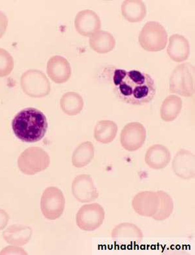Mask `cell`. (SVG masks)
I'll list each match as a JSON object with an SVG mask.
<instances>
[{"label": "cell", "instance_id": "obj_6", "mask_svg": "<svg viewBox=\"0 0 195 255\" xmlns=\"http://www.w3.org/2000/svg\"><path fill=\"white\" fill-rule=\"evenodd\" d=\"M20 85L25 94L31 98H43L50 92L49 79L39 70H28L23 74Z\"/></svg>", "mask_w": 195, "mask_h": 255}, {"label": "cell", "instance_id": "obj_14", "mask_svg": "<svg viewBox=\"0 0 195 255\" xmlns=\"http://www.w3.org/2000/svg\"><path fill=\"white\" fill-rule=\"evenodd\" d=\"M121 13L130 22H140L146 15L145 4L140 0H126L121 5Z\"/></svg>", "mask_w": 195, "mask_h": 255}, {"label": "cell", "instance_id": "obj_10", "mask_svg": "<svg viewBox=\"0 0 195 255\" xmlns=\"http://www.w3.org/2000/svg\"><path fill=\"white\" fill-rule=\"evenodd\" d=\"M75 27L79 34L83 36L91 37L100 30L101 21L99 16L94 10H83L77 14Z\"/></svg>", "mask_w": 195, "mask_h": 255}, {"label": "cell", "instance_id": "obj_24", "mask_svg": "<svg viewBox=\"0 0 195 255\" xmlns=\"http://www.w3.org/2000/svg\"><path fill=\"white\" fill-rule=\"evenodd\" d=\"M9 220V217L7 212L3 210H0V231L5 228Z\"/></svg>", "mask_w": 195, "mask_h": 255}, {"label": "cell", "instance_id": "obj_15", "mask_svg": "<svg viewBox=\"0 0 195 255\" xmlns=\"http://www.w3.org/2000/svg\"><path fill=\"white\" fill-rule=\"evenodd\" d=\"M90 45L98 53L106 54L114 49L116 40L108 31L99 30L90 37Z\"/></svg>", "mask_w": 195, "mask_h": 255}, {"label": "cell", "instance_id": "obj_21", "mask_svg": "<svg viewBox=\"0 0 195 255\" xmlns=\"http://www.w3.org/2000/svg\"><path fill=\"white\" fill-rule=\"evenodd\" d=\"M14 60L7 50L0 48V77H5L12 72Z\"/></svg>", "mask_w": 195, "mask_h": 255}, {"label": "cell", "instance_id": "obj_22", "mask_svg": "<svg viewBox=\"0 0 195 255\" xmlns=\"http://www.w3.org/2000/svg\"><path fill=\"white\" fill-rule=\"evenodd\" d=\"M0 255H27V253L22 249L15 248V247H7L2 252Z\"/></svg>", "mask_w": 195, "mask_h": 255}, {"label": "cell", "instance_id": "obj_9", "mask_svg": "<svg viewBox=\"0 0 195 255\" xmlns=\"http://www.w3.org/2000/svg\"><path fill=\"white\" fill-rule=\"evenodd\" d=\"M146 138V130L138 122L128 124L121 133V143L128 151H136L143 146Z\"/></svg>", "mask_w": 195, "mask_h": 255}, {"label": "cell", "instance_id": "obj_11", "mask_svg": "<svg viewBox=\"0 0 195 255\" xmlns=\"http://www.w3.org/2000/svg\"><path fill=\"white\" fill-rule=\"evenodd\" d=\"M47 74L52 81L58 84L68 82L71 76V67L67 59L60 56L50 58L47 64Z\"/></svg>", "mask_w": 195, "mask_h": 255}, {"label": "cell", "instance_id": "obj_3", "mask_svg": "<svg viewBox=\"0 0 195 255\" xmlns=\"http://www.w3.org/2000/svg\"><path fill=\"white\" fill-rule=\"evenodd\" d=\"M171 94L192 97L195 94V67L190 63L180 64L174 69L169 81Z\"/></svg>", "mask_w": 195, "mask_h": 255}, {"label": "cell", "instance_id": "obj_5", "mask_svg": "<svg viewBox=\"0 0 195 255\" xmlns=\"http://www.w3.org/2000/svg\"><path fill=\"white\" fill-rule=\"evenodd\" d=\"M49 154L39 147H31L21 153L18 159L20 171L26 175H34L49 167Z\"/></svg>", "mask_w": 195, "mask_h": 255}, {"label": "cell", "instance_id": "obj_20", "mask_svg": "<svg viewBox=\"0 0 195 255\" xmlns=\"http://www.w3.org/2000/svg\"><path fill=\"white\" fill-rule=\"evenodd\" d=\"M94 154V147L91 142L82 143L73 153V165L76 167H83L85 166L84 159H89L90 161H91Z\"/></svg>", "mask_w": 195, "mask_h": 255}, {"label": "cell", "instance_id": "obj_23", "mask_svg": "<svg viewBox=\"0 0 195 255\" xmlns=\"http://www.w3.org/2000/svg\"><path fill=\"white\" fill-rule=\"evenodd\" d=\"M8 26V18L3 12L0 11V38L5 33Z\"/></svg>", "mask_w": 195, "mask_h": 255}, {"label": "cell", "instance_id": "obj_2", "mask_svg": "<svg viewBox=\"0 0 195 255\" xmlns=\"http://www.w3.org/2000/svg\"><path fill=\"white\" fill-rule=\"evenodd\" d=\"M12 128L15 136L23 142H38L47 132V118L39 110L25 109L14 117Z\"/></svg>", "mask_w": 195, "mask_h": 255}, {"label": "cell", "instance_id": "obj_19", "mask_svg": "<svg viewBox=\"0 0 195 255\" xmlns=\"http://www.w3.org/2000/svg\"><path fill=\"white\" fill-rule=\"evenodd\" d=\"M117 127L116 123L110 120L98 122L94 129L96 140L102 144H108L116 136Z\"/></svg>", "mask_w": 195, "mask_h": 255}, {"label": "cell", "instance_id": "obj_4", "mask_svg": "<svg viewBox=\"0 0 195 255\" xmlns=\"http://www.w3.org/2000/svg\"><path fill=\"white\" fill-rule=\"evenodd\" d=\"M168 34L160 23L150 21L140 31L138 41L146 51L159 52L166 47Z\"/></svg>", "mask_w": 195, "mask_h": 255}, {"label": "cell", "instance_id": "obj_16", "mask_svg": "<svg viewBox=\"0 0 195 255\" xmlns=\"http://www.w3.org/2000/svg\"><path fill=\"white\" fill-rule=\"evenodd\" d=\"M171 155L166 147L160 144L154 145L149 148L146 155V162L155 169L164 168L169 163Z\"/></svg>", "mask_w": 195, "mask_h": 255}, {"label": "cell", "instance_id": "obj_18", "mask_svg": "<svg viewBox=\"0 0 195 255\" xmlns=\"http://www.w3.org/2000/svg\"><path fill=\"white\" fill-rule=\"evenodd\" d=\"M62 111L69 116L78 115L84 107V100L81 95L74 92H67L60 100Z\"/></svg>", "mask_w": 195, "mask_h": 255}, {"label": "cell", "instance_id": "obj_17", "mask_svg": "<svg viewBox=\"0 0 195 255\" xmlns=\"http://www.w3.org/2000/svg\"><path fill=\"white\" fill-rule=\"evenodd\" d=\"M182 109V99L175 95L168 96L161 105V119L165 122H172L180 115Z\"/></svg>", "mask_w": 195, "mask_h": 255}, {"label": "cell", "instance_id": "obj_8", "mask_svg": "<svg viewBox=\"0 0 195 255\" xmlns=\"http://www.w3.org/2000/svg\"><path fill=\"white\" fill-rule=\"evenodd\" d=\"M104 219L103 208L98 204L83 206L77 213V223L80 229L92 231L101 225Z\"/></svg>", "mask_w": 195, "mask_h": 255}, {"label": "cell", "instance_id": "obj_12", "mask_svg": "<svg viewBox=\"0 0 195 255\" xmlns=\"http://www.w3.org/2000/svg\"><path fill=\"white\" fill-rule=\"evenodd\" d=\"M167 53L171 60L182 62L188 60L190 54V45L188 40L183 35L174 34L169 38Z\"/></svg>", "mask_w": 195, "mask_h": 255}, {"label": "cell", "instance_id": "obj_1", "mask_svg": "<svg viewBox=\"0 0 195 255\" xmlns=\"http://www.w3.org/2000/svg\"><path fill=\"white\" fill-rule=\"evenodd\" d=\"M112 81L118 98L128 104L138 106L148 104L156 94L154 79L140 71L116 69Z\"/></svg>", "mask_w": 195, "mask_h": 255}, {"label": "cell", "instance_id": "obj_13", "mask_svg": "<svg viewBox=\"0 0 195 255\" xmlns=\"http://www.w3.org/2000/svg\"><path fill=\"white\" fill-rule=\"evenodd\" d=\"M32 235L30 227L24 225H13L4 232V240L10 245L22 246L28 243Z\"/></svg>", "mask_w": 195, "mask_h": 255}, {"label": "cell", "instance_id": "obj_7", "mask_svg": "<svg viewBox=\"0 0 195 255\" xmlns=\"http://www.w3.org/2000/svg\"><path fill=\"white\" fill-rule=\"evenodd\" d=\"M65 208V199L60 189L56 187L46 189L42 195L41 209L46 218L54 220L62 216Z\"/></svg>", "mask_w": 195, "mask_h": 255}]
</instances>
